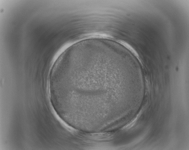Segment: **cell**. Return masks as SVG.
I'll return each mask as SVG.
<instances>
[{
  "mask_svg": "<svg viewBox=\"0 0 189 150\" xmlns=\"http://www.w3.org/2000/svg\"><path fill=\"white\" fill-rule=\"evenodd\" d=\"M121 60L116 49L103 43L78 44L66 49L51 72L61 108L79 116L85 110H101L109 106L113 85L123 77Z\"/></svg>",
  "mask_w": 189,
  "mask_h": 150,
  "instance_id": "cell-1",
  "label": "cell"
}]
</instances>
